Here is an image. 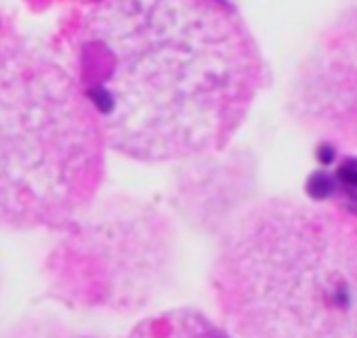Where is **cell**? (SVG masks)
<instances>
[{
	"label": "cell",
	"instance_id": "cell-2",
	"mask_svg": "<svg viewBox=\"0 0 357 338\" xmlns=\"http://www.w3.org/2000/svg\"><path fill=\"white\" fill-rule=\"evenodd\" d=\"M213 286L238 338H357V244L319 210L265 202L240 215Z\"/></svg>",
	"mask_w": 357,
	"mask_h": 338
},
{
	"label": "cell",
	"instance_id": "cell-5",
	"mask_svg": "<svg viewBox=\"0 0 357 338\" xmlns=\"http://www.w3.org/2000/svg\"><path fill=\"white\" fill-rule=\"evenodd\" d=\"M128 338H231L215 321L194 309H176L141 321Z\"/></svg>",
	"mask_w": 357,
	"mask_h": 338
},
{
	"label": "cell",
	"instance_id": "cell-4",
	"mask_svg": "<svg viewBox=\"0 0 357 338\" xmlns=\"http://www.w3.org/2000/svg\"><path fill=\"white\" fill-rule=\"evenodd\" d=\"M63 231L53 273L84 307L132 313L166 290L174 231L155 206L124 198L93 202Z\"/></svg>",
	"mask_w": 357,
	"mask_h": 338
},
{
	"label": "cell",
	"instance_id": "cell-6",
	"mask_svg": "<svg viewBox=\"0 0 357 338\" xmlns=\"http://www.w3.org/2000/svg\"><path fill=\"white\" fill-rule=\"evenodd\" d=\"M307 194H309V198H313L317 202L330 198L334 194V179L326 171L313 173L307 181Z\"/></svg>",
	"mask_w": 357,
	"mask_h": 338
},
{
	"label": "cell",
	"instance_id": "cell-3",
	"mask_svg": "<svg viewBox=\"0 0 357 338\" xmlns=\"http://www.w3.org/2000/svg\"><path fill=\"white\" fill-rule=\"evenodd\" d=\"M105 149L76 74L0 30V227L63 231L95 202Z\"/></svg>",
	"mask_w": 357,
	"mask_h": 338
},
{
	"label": "cell",
	"instance_id": "cell-1",
	"mask_svg": "<svg viewBox=\"0 0 357 338\" xmlns=\"http://www.w3.org/2000/svg\"><path fill=\"white\" fill-rule=\"evenodd\" d=\"M74 51L105 147L139 162L223 151L265 80L259 47L225 0H101Z\"/></svg>",
	"mask_w": 357,
	"mask_h": 338
},
{
	"label": "cell",
	"instance_id": "cell-8",
	"mask_svg": "<svg viewBox=\"0 0 357 338\" xmlns=\"http://www.w3.org/2000/svg\"><path fill=\"white\" fill-rule=\"evenodd\" d=\"M317 160H319L321 164H330V162L334 160V147L328 145V143L319 145V147H317Z\"/></svg>",
	"mask_w": 357,
	"mask_h": 338
},
{
	"label": "cell",
	"instance_id": "cell-7",
	"mask_svg": "<svg viewBox=\"0 0 357 338\" xmlns=\"http://www.w3.org/2000/svg\"><path fill=\"white\" fill-rule=\"evenodd\" d=\"M338 179L344 187L357 190V158H349L338 168Z\"/></svg>",
	"mask_w": 357,
	"mask_h": 338
}]
</instances>
